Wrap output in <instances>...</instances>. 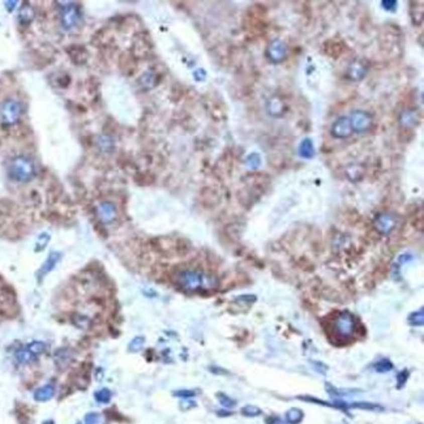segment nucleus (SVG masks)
<instances>
[{
  "instance_id": "nucleus-1",
  "label": "nucleus",
  "mask_w": 424,
  "mask_h": 424,
  "mask_svg": "<svg viewBox=\"0 0 424 424\" xmlns=\"http://www.w3.org/2000/svg\"><path fill=\"white\" fill-rule=\"evenodd\" d=\"M176 283L183 290L189 292L209 291V290L218 287V281L216 277L201 272V270H193V269H188V270L178 273Z\"/></svg>"
},
{
  "instance_id": "nucleus-2",
  "label": "nucleus",
  "mask_w": 424,
  "mask_h": 424,
  "mask_svg": "<svg viewBox=\"0 0 424 424\" xmlns=\"http://www.w3.org/2000/svg\"><path fill=\"white\" fill-rule=\"evenodd\" d=\"M10 176L20 183L30 181L36 176V165L28 157H16L10 165Z\"/></svg>"
},
{
  "instance_id": "nucleus-3",
  "label": "nucleus",
  "mask_w": 424,
  "mask_h": 424,
  "mask_svg": "<svg viewBox=\"0 0 424 424\" xmlns=\"http://www.w3.org/2000/svg\"><path fill=\"white\" fill-rule=\"evenodd\" d=\"M356 319L350 312H340L333 321V332L341 340L351 338L355 333Z\"/></svg>"
},
{
  "instance_id": "nucleus-4",
  "label": "nucleus",
  "mask_w": 424,
  "mask_h": 424,
  "mask_svg": "<svg viewBox=\"0 0 424 424\" xmlns=\"http://www.w3.org/2000/svg\"><path fill=\"white\" fill-rule=\"evenodd\" d=\"M23 115V106L19 100L8 99L0 107V122L4 126L16 124Z\"/></svg>"
},
{
  "instance_id": "nucleus-5",
  "label": "nucleus",
  "mask_w": 424,
  "mask_h": 424,
  "mask_svg": "<svg viewBox=\"0 0 424 424\" xmlns=\"http://www.w3.org/2000/svg\"><path fill=\"white\" fill-rule=\"evenodd\" d=\"M350 123H351V128L355 132H366L369 130V127L372 126V118L366 111H355L350 118Z\"/></svg>"
},
{
  "instance_id": "nucleus-6",
  "label": "nucleus",
  "mask_w": 424,
  "mask_h": 424,
  "mask_svg": "<svg viewBox=\"0 0 424 424\" xmlns=\"http://www.w3.org/2000/svg\"><path fill=\"white\" fill-rule=\"evenodd\" d=\"M268 56L274 63L283 62L287 56V46L281 39H274L268 46Z\"/></svg>"
},
{
  "instance_id": "nucleus-7",
  "label": "nucleus",
  "mask_w": 424,
  "mask_h": 424,
  "mask_svg": "<svg viewBox=\"0 0 424 424\" xmlns=\"http://www.w3.org/2000/svg\"><path fill=\"white\" fill-rule=\"evenodd\" d=\"M395 225H397V218L393 216V214H380L379 217L376 218L375 221V226L376 229L380 231L384 235H388V234L392 233L394 230Z\"/></svg>"
},
{
  "instance_id": "nucleus-8",
  "label": "nucleus",
  "mask_w": 424,
  "mask_h": 424,
  "mask_svg": "<svg viewBox=\"0 0 424 424\" xmlns=\"http://www.w3.org/2000/svg\"><path fill=\"white\" fill-rule=\"evenodd\" d=\"M351 133H353V128L350 123V118H340L337 122H334L333 127H332V136L336 139H346Z\"/></svg>"
},
{
  "instance_id": "nucleus-9",
  "label": "nucleus",
  "mask_w": 424,
  "mask_h": 424,
  "mask_svg": "<svg viewBox=\"0 0 424 424\" xmlns=\"http://www.w3.org/2000/svg\"><path fill=\"white\" fill-rule=\"evenodd\" d=\"M78 17H80L78 8L76 6H73V4H67V7L63 8L62 21L65 29H69V28H72L73 25H76L78 21Z\"/></svg>"
},
{
  "instance_id": "nucleus-10",
  "label": "nucleus",
  "mask_w": 424,
  "mask_h": 424,
  "mask_svg": "<svg viewBox=\"0 0 424 424\" xmlns=\"http://www.w3.org/2000/svg\"><path fill=\"white\" fill-rule=\"evenodd\" d=\"M60 257H62V253H59V252L50 253L49 257L46 259V261L43 262V265L41 266V269H39L38 273H37V278H38L39 281L45 278L46 275L49 274L52 269L55 268L56 264H58L59 260H60Z\"/></svg>"
},
{
  "instance_id": "nucleus-11",
  "label": "nucleus",
  "mask_w": 424,
  "mask_h": 424,
  "mask_svg": "<svg viewBox=\"0 0 424 424\" xmlns=\"http://www.w3.org/2000/svg\"><path fill=\"white\" fill-rule=\"evenodd\" d=\"M98 213H99L100 220L109 224V222H113L115 218H117V207L115 205L111 204V202H103L100 204L99 207H98Z\"/></svg>"
},
{
  "instance_id": "nucleus-12",
  "label": "nucleus",
  "mask_w": 424,
  "mask_h": 424,
  "mask_svg": "<svg viewBox=\"0 0 424 424\" xmlns=\"http://www.w3.org/2000/svg\"><path fill=\"white\" fill-rule=\"evenodd\" d=\"M55 395V386L52 384H46L34 392V399L38 402H47Z\"/></svg>"
},
{
  "instance_id": "nucleus-13",
  "label": "nucleus",
  "mask_w": 424,
  "mask_h": 424,
  "mask_svg": "<svg viewBox=\"0 0 424 424\" xmlns=\"http://www.w3.org/2000/svg\"><path fill=\"white\" fill-rule=\"evenodd\" d=\"M15 359H16L17 363L25 366V364H30V363L36 362L37 356L34 355V354H33L28 347L24 346V347H21V349L17 350L16 354H15Z\"/></svg>"
},
{
  "instance_id": "nucleus-14",
  "label": "nucleus",
  "mask_w": 424,
  "mask_h": 424,
  "mask_svg": "<svg viewBox=\"0 0 424 424\" xmlns=\"http://www.w3.org/2000/svg\"><path fill=\"white\" fill-rule=\"evenodd\" d=\"M299 153L305 159H311L314 156V148L311 140L304 139L301 141L300 146H299Z\"/></svg>"
},
{
  "instance_id": "nucleus-15",
  "label": "nucleus",
  "mask_w": 424,
  "mask_h": 424,
  "mask_svg": "<svg viewBox=\"0 0 424 424\" xmlns=\"http://www.w3.org/2000/svg\"><path fill=\"white\" fill-rule=\"evenodd\" d=\"M72 360V354L69 349H60L55 354V362L58 366H67Z\"/></svg>"
},
{
  "instance_id": "nucleus-16",
  "label": "nucleus",
  "mask_w": 424,
  "mask_h": 424,
  "mask_svg": "<svg viewBox=\"0 0 424 424\" xmlns=\"http://www.w3.org/2000/svg\"><path fill=\"white\" fill-rule=\"evenodd\" d=\"M283 103L278 98H272L268 100V111L272 114L273 117H281L283 113Z\"/></svg>"
},
{
  "instance_id": "nucleus-17",
  "label": "nucleus",
  "mask_w": 424,
  "mask_h": 424,
  "mask_svg": "<svg viewBox=\"0 0 424 424\" xmlns=\"http://www.w3.org/2000/svg\"><path fill=\"white\" fill-rule=\"evenodd\" d=\"M26 347L38 358L39 355H42V354L45 353L46 349H47V345H46L45 342H42V341H33V342L28 343Z\"/></svg>"
},
{
  "instance_id": "nucleus-18",
  "label": "nucleus",
  "mask_w": 424,
  "mask_h": 424,
  "mask_svg": "<svg viewBox=\"0 0 424 424\" xmlns=\"http://www.w3.org/2000/svg\"><path fill=\"white\" fill-rule=\"evenodd\" d=\"M286 419H287L288 423L298 424L300 423L301 419H303V412H301L299 408H291V410H288L287 414H286Z\"/></svg>"
},
{
  "instance_id": "nucleus-19",
  "label": "nucleus",
  "mask_w": 424,
  "mask_h": 424,
  "mask_svg": "<svg viewBox=\"0 0 424 424\" xmlns=\"http://www.w3.org/2000/svg\"><path fill=\"white\" fill-rule=\"evenodd\" d=\"M349 72L353 80H362V78L364 77V75H366V69H364V67H362V65H359V64L351 65V67L349 68Z\"/></svg>"
},
{
  "instance_id": "nucleus-20",
  "label": "nucleus",
  "mask_w": 424,
  "mask_h": 424,
  "mask_svg": "<svg viewBox=\"0 0 424 424\" xmlns=\"http://www.w3.org/2000/svg\"><path fill=\"white\" fill-rule=\"evenodd\" d=\"M408 323L411 325H414V327H421L424 323V313H423V309H419V311L416 312H412L410 316H408Z\"/></svg>"
},
{
  "instance_id": "nucleus-21",
  "label": "nucleus",
  "mask_w": 424,
  "mask_h": 424,
  "mask_svg": "<svg viewBox=\"0 0 424 424\" xmlns=\"http://www.w3.org/2000/svg\"><path fill=\"white\" fill-rule=\"evenodd\" d=\"M94 398L97 399V402H99V403H109L111 399L110 390L106 388L100 389V390L94 393Z\"/></svg>"
},
{
  "instance_id": "nucleus-22",
  "label": "nucleus",
  "mask_w": 424,
  "mask_h": 424,
  "mask_svg": "<svg viewBox=\"0 0 424 424\" xmlns=\"http://www.w3.org/2000/svg\"><path fill=\"white\" fill-rule=\"evenodd\" d=\"M416 122H418V119H416V115H415L412 111H405V113L402 114L401 123L405 124L406 127H410V126H412V124H416Z\"/></svg>"
},
{
  "instance_id": "nucleus-23",
  "label": "nucleus",
  "mask_w": 424,
  "mask_h": 424,
  "mask_svg": "<svg viewBox=\"0 0 424 424\" xmlns=\"http://www.w3.org/2000/svg\"><path fill=\"white\" fill-rule=\"evenodd\" d=\"M392 368H393V364L389 362L388 359H382V360H380V362H377L375 364V369L380 373L389 372V371H390Z\"/></svg>"
},
{
  "instance_id": "nucleus-24",
  "label": "nucleus",
  "mask_w": 424,
  "mask_h": 424,
  "mask_svg": "<svg viewBox=\"0 0 424 424\" xmlns=\"http://www.w3.org/2000/svg\"><path fill=\"white\" fill-rule=\"evenodd\" d=\"M217 397H218V401H220L221 405L225 406V407L231 408V407H234V406L237 405V402L234 401L233 398H230L229 395L224 394V393H218Z\"/></svg>"
},
{
  "instance_id": "nucleus-25",
  "label": "nucleus",
  "mask_w": 424,
  "mask_h": 424,
  "mask_svg": "<svg viewBox=\"0 0 424 424\" xmlns=\"http://www.w3.org/2000/svg\"><path fill=\"white\" fill-rule=\"evenodd\" d=\"M144 342H145V338L144 337L133 338L130 343V351H132V353H137V351H140V350L144 347Z\"/></svg>"
},
{
  "instance_id": "nucleus-26",
  "label": "nucleus",
  "mask_w": 424,
  "mask_h": 424,
  "mask_svg": "<svg viewBox=\"0 0 424 424\" xmlns=\"http://www.w3.org/2000/svg\"><path fill=\"white\" fill-rule=\"evenodd\" d=\"M242 414L244 416H257V415L261 414V410L256 406H246V407L242 408Z\"/></svg>"
},
{
  "instance_id": "nucleus-27",
  "label": "nucleus",
  "mask_w": 424,
  "mask_h": 424,
  "mask_svg": "<svg viewBox=\"0 0 424 424\" xmlns=\"http://www.w3.org/2000/svg\"><path fill=\"white\" fill-rule=\"evenodd\" d=\"M247 163H250V167L251 169H257L260 166V163H261V158H260L259 154H256V153H253V154H251L248 158H247Z\"/></svg>"
},
{
  "instance_id": "nucleus-28",
  "label": "nucleus",
  "mask_w": 424,
  "mask_h": 424,
  "mask_svg": "<svg viewBox=\"0 0 424 424\" xmlns=\"http://www.w3.org/2000/svg\"><path fill=\"white\" fill-rule=\"evenodd\" d=\"M50 242V235L49 234H42L41 237L38 238V242H37V250L36 251H42L47 243Z\"/></svg>"
},
{
  "instance_id": "nucleus-29",
  "label": "nucleus",
  "mask_w": 424,
  "mask_h": 424,
  "mask_svg": "<svg viewBox=\"0 0 424 424\" xmlns=\"http://www.w3.org/2000/svg\"><path fill=\"white\" fill-rule=\"evenodd\" d=\"M85 424H100V416L95 414V412L87 414L86 419H85Z\"/></svg>"
},
{
  "instance_id": "nucleus-30",
  "label": "nucleus",
  "mask_w": 424,
  "mask_h": 424,
  "mask_svg": "<svg viewBox=\"0 0 424 424\" xmlns=\"http://www.w3.org/2000/svg\"><path fill=\"white\" fill-rule=\"evenodd\" d=\"M174 394L176 397H181V398H192V397L196 395V392H193V390H178Z\"/></svg>"
},
{
  "instance_id": "nucleus-31",
  "label": "nucleus",
  "mask_w": 424,
  "mask_h": 424,
  "mask_svg": "<svg viewBox=\"0 0 424 424\" xmlns=\"http://www.w3.org/2000/svg\"><path fill=\"white\" fill-rule=\"evenodd\" d=\"M33 17V11L30 7H25V8H23L21 10V13H20V19L21 20H28V19H32Z\"/></svg>"
},
{
  "instance_id": "nucleus-32",
  "label": "nucleus",
  "mask_w": 424,
  "mask_h": 424,
  "mask_svg": "<svg viewBox=\"0 0 424 424\" xmlns=\"http://www.w3.org/2000/svg\"><path fill=\"white\" fill-rule=\"evenodd\" d=\"M266 423H268V424H285L283 421H282V419L275 418V416H273V418H269L268 420H266Z\"/></svg>"
},
{
  "instance_id": "nucleus-33",
  "label": "nucleus",
  "mask_w": 424,
  "mask_h": 424,
  "mask_svg": "<svg viewBox=\"0 0 424 424\" xmlns=\"http://www.w3.org/2000/svg\"><path fill=\"white\" fill-rule=\"evenodd\" d=\"M407 375H408V373H407V372H405V376H403V377H402L401 373H399L398 379H399V384H401V385H402V384H403V382H405V380L407 379Z\"/></svg>"
}]
</instances>
